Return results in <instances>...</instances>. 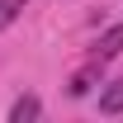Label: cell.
<instances>
[{
  "label": "cell",
  "instance_id": "obj_1",
  "mask_svg": "<svg viewBox=\"0 0 123 123\" xmlns=\"http://www.w3.org/2000/svg\"><path fill=\"white\" fill-rule=\"evenodd\" d=\"M118 52H123V24H114V29H104L99 38H95L90 57L95 62H109V57H118Z\"/></svg>",
  "mask_w": 123,
  "mask_h": 123
},
{
  "label": "cell",
  "instance_id": "obj_2",
  "mask_svg": "<svg viewBox=\"0 0 123 123\" xmlns=\"http://www.w3.org/2000/svg\"><path fill=\"white\" fill-rule=\"evenodd\" d=\"M99 114H123V76L109 80V90L99 95Z\"/></svg>",
  "mask_w": 123,
  "mask_h": 123
},
{
  "label": "cell",
  "instance_id": "obj_3",
  "mask_svg": "<svg viewBox=\"0 0 123 123\" xmlns=\"http://www.w3.org/2000/svg\"><path fill=\"white\" fill-rule=\"evenodd\" d=\"M99 66H104V62H95V57H90V66H85V71H76L66 90H71V95H85V90L95 85V76H99Z\"/></svg>",
  "mask_w": 123,
  "mask_h": 123
},
{
  "label": "cell",
  "instance_id": "obj_4",
  "mask_svg": "<svg viewBox=\"0 0 123 123\" xmlns=\"http://www.w3.org/2000/svg\"><path fill=\"white\" fill-rule=\"evenodd\" d=\"M43 114V104L33 99V95H24V99H14V109H10V118L14 123H29V118H38Z\"/></svg>",
  "mask_w": 123,
  "mask_h": 123
},
{
  "label": "cell",
  "instance_id": "obj_5",
  "mask_svg": "<svg viewBox=\"0 0 123 123\" xmlns=\"http://www.w3.org/2000/svg\"><path fill=\"white\" fill-rule=\"evenodd\" d=\"M19 10H24V0H0V33L19 19Z\"/></svg>",
  "mask_w": 123,
  "mask_h": 123
}]
</instances>
